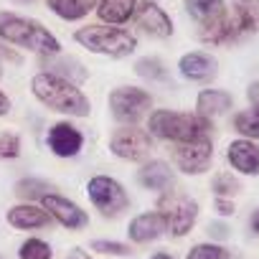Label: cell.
<instances>
[{
  "label": "cell",
  "instance_id": "cell-25",
  "mask_svg": "<svg viewBox=\"0 0 259 259\" xmlns=\"http://www.w3.org/2000/svg\"><path fill=\"white\" fill-rule=\"evenodd\" d=\"M54 191H56V188H54L49 181L36 178V176H26V178H21V181L13 186V193H16L21 201H26V203L41 201L44 196H49V193H54Z\"/></svg>",
  "mask_w": 259,
  "mask_h": 259
},
{
  "label": "cell",
  "instance_id": "cell-34",
  "mask_svg": "<svg viewBox=\"0 0 259 259\" xmlns=\"http://www.w3.org/2000/svg\"><path fill=\"white\" fill-rule=\"evenodd\" d=\"M213 211L219 219H231L236 213V203L231 198H213Z\"/></svg>",
  "mask_w": 259,
  "mask_h": 259
},
{
  "label": "cell",
  "instance_id": "cell-18",
  "mask_svg": "<svg viewBox=\"0 0 259 259\" xmlns=\"http://www.w3.org/2000/svg\"><path fill=\"white\" fill-rule=\"evenodd\" d=\"M231 109H234V94L226 92V89H213V87H208V89H201L198 97H196V112H198L201 117L211 119V122H213L216 117L231 112Z\"/></svg>",
  "mask_w": 259,
  "mask_h": 259
},
{
  "label": "cell",
  "instance_id": "cell-37",
  "mask_svg": "<svg viewBox=\"0 0 259 259\" xmlns=\"http://www.w3.org/2000/svg\"><path fill=\"white\" fill-rule=\"evenodd\" d=\"M8 112H11V97L0 89V117H6Z\"/></svg>",
  "mask_w": 259,
  "mask_h": 259
},
{
  "label": "cell",
  "instance_id": "cell-28",
  "mask_svg": "<svg viewBox=\"0 0 259 259\" xmlns=\"http://www.w3.org/2000/svg\"><path fill=\"white\" fill-rule=\"evenodd\" d=\"M211 191L216 198H234L241 193V181L234 170H219L211 178Z\"/></svg>",
  "mask_w": 259,
  "mask_h": 259
},
{
  "label": "cell",
  "instance_id": "cell-12",
  "mask_svg": "<svg viewBox=\"0 0 259 259\" xmlns=\"http://www.w3.org/2000/svg\"><path fill=\"white\" fill-rule=\"evenodd\" d=\"M133 21L150 38H170L173 31H176L173 18L165 13V8H160L158 3H153V0H138Z\"/></svg>",
  "mask_w": 259,
  "mask_h": 259
},
{
  "label": "cell",
  "instance_id": "cell-30",
  "mask_svg": "<svg viewBox=\"0 0 259 259\" xmlns=\"http://www.w3.org/2000/svg\"><path fill=\"white\" fill-rule=\"evenodd\" d=\"M89 251L102 254V256H112V259H124L133 256V246L124 241H114V239H94L89 244Z\"/></svg>",
  "mask_w": 259,
  "mask_h": 259
},
{
  "label": "cell",
  "instance_id": "cell-35",
  "mask_svg": "<svg viewBox=\"0 0 259 259\" xmlns=\"http://www.w3.org/2000/svg\"><path fill=\"white\" fill-rule=\"evenodd\" d=\"M66 259H94V256L87 249H81V246H71L69 254H66Z\"/></svg>",
  "mask_w": 259,
  "mask_h": 259
},
{
  "label": "cell",
  "instance_id": "cell-39",
  "mask_svg": "<svg viewBox=\"0 0 259 259\" xmlns=\"http://www.w3.org/2000/svg\"><path fill=\"white\" fill-rule=\"evenodd\" d=\"M150 259H176L170 251H155V254H150Z\"/></svg>",
  "mask_w": 259,
  "mask_h": 259
},
{
  "label": "cell",
  "instance_id": "cell-27",
  "mask_svg": "<svg viewBox=\"0 0 259 259\" xmlns=\"http://www.w3.org/2000/svg\"><path fill=\"white\" fill-rule=\"evenodd\" d=\"M135 74L140 76V79H145V81H168L170 79V71H168V66L163 64V59H158V56H143V59H138L135 61Z\"/></svg>",
  "mask_w": 259,
  "mask_h": 259
},
{
  "label": "cell",
  "instance_id": "cell-20",
  "mask_svg": "<svg viewBox=\"0 0 259 259\" xmlns=\"http://www.w3.org/2000/svg\"><path fill=\"white\" fill-rule=\"evenodd\" d=\"M44 69L49 74H56V76L71 81V84H84L89 79V71L74 56H44Z\"/></svg>",
  "mask_w": 259,
  "mask_h": 259
},
{
  "label": "cell",
  "instance_id": "cell-16",
  "mask_svg": "<svg viewBox=\"0 0 259 259\" xmlns=\"http://www.w3.org/2000/svg\"><path fill=\"white\" fill-rule=\"evenodd\" d=\"M138 183L153 193H168L176 186V168L160 158L145 160L138 170Z\"/></svg>",
  "mask_w": 259,
  "mask_h": 259
},
{
  "label": "cell",
  "instance_id": "cell-5",
  "mask_svg": "<svg viewBox=\"0 0 259 259\" xmlns=\"http://www.w3.org/2000/svg\"><path fill=\"white\" fill-rule=\"evenodd\" d=\"M107 107L114 122L119 124H138L153 109V94L135 84L114 87L107 97Z\"/></svg>",
  "mask_w": 259,
  "mask_h": 259
},
{
  "label": "cell",
  "instance_id": "cell-21",
  "mask_svg": "<svg viewBox=\"0 0 259 259\" xmlns=\"http://www.w3.org/2000/svg\"><path fill=\"white\" fill-rule=\"evenodd\" d=\"M138 0H97V16L107 26H122L133 21Z\"/></svg>",
  "mask_w": 259,
  "mask_h": 259
},
{
  "label": "cell",
  "instance_id": "cell-2",
  "mask_svg": "<svg viewBox=\"0 0 259 259\" xmlns=\"http://www.w3.org/2000/svg\"><path fill=\"white\" fill-rule=\"evenodd\" d=\"M145 130L155 140L181 145V143H191V140L211 135L213 122L201 117L198 112H178V109L163 107V109H153L148 114V127Z\"/></svg>",
  "mask_w": 259,
  "mask_h": 259
},
{
  "label": "cell",
  "instance_id": "cell-31",
  "mask_svg": "<svg viewBox=\"0 0 259 259\" xmlns=\"http://www.w3.org/2000/svg\"><path fill=\"white\" fill-rule=\"evenodd\" d=\"M18 259H54V246L38 236H28L18 246Z\"/></svg>",
  "mask_w": 259,
  "mask_h": 259
},
{
  "label": "cell",
  "instance_id": "cell-11",
  "mask_svg": "<svg viewBox=\"0 0 259 259\" xmlns=\"http://www.w3.org/2000/svg\"><path fill=\"white\" fill-rule=\"evenodd\" d=\"M46 145H49V150L56 158L69 160V158H76L84 150V133H81L76 124H71L69 119H61V122H56V124L49 127Z\"/></svg>",
  "mask_w": 259,
  "mask_h": 259
},
{
  "label": "cell",
  "instance_id": "cell-23",
  "mask_svg": "<svg viewBox=\"0 0 259 259\" xmlns=\"http://www.w3.org/2000/svg\"><path fill=\"white\" fill-rule=\"evenodd\" d=\"M183 6L198 26L213 23L221 16H226V0H183Z\"/></svg>",
  "mask_w": 259,
  "mask_h": 259
},
{
  "label": "cell",
  "instance_id": "cell-10",
  "mask_svg": "<svg viewBox=\"0 0 259 259\" xmlns=\"http://www.w3.org/2000/svg\"><path fill=\"white\" fill-rule=\"evenodd\" d=\"M41 206L49 211V216L59 226H64L69 231H84L89 226V213L76 201H71V198H66V196H61L56 191L49 193V196H44L41 198Z\"/></svg>",
  "mask_w": 259,
  "mask_h": 259
},
{
  "label": "cell",
  "instance_id": "cell-4",
  "mask_svg": "<svg viewBox=\"0 0 259 259\" xmlns=\"http://www.w3.org/2000/svg\"><path fill=\"white\" fill-rule=\"evenodd\" d=\"M74 41L79 46H84L92 54L99 56H109V59H124L130 54H135L138 49V38L117 26H107V23H97V26H84L74 31Z\"/></svg>",
  "mask_w": 259,
  "mask_h": 259
},
{
  "label": "cell",
  "instance_id": "cell-7",
  "mask_svg": "<svg viewBox=\"0 0 259 259\" xmlns=\"http://www.w3.org/2000/svg\"><path fill=\"white\" fill-rule=\"evenodd\" d=\"M87 196H89L92 206H94L104 219H119V216L130 208V203H133V201H130L127 188H124L117 178L104 176V173L92 176V178L87 181Z\"/></svg>",
  "mask_w": 259,
  "mask_h": 259
},
{
  "label": "cell",
  "instance_id": "cell-8",
  "mask_svg": "<svg viewBox=\"0 0 259 259\" xmlns=\"http://www.w3.org/2000/svg\"><path fill=\"white\" fill-rule=\"evenodd\" d=\"M155 150V138L138 124H119L109 135V153L124 163H145Z\"/></svg>",
  "mask_w": 259,
  "mask_h": 259
},
{
  "label": "cell",
  "instance_id": "cell-41",
  "mask_svg": "<svg viewBox=\"0 0 259 259\" xmlns=\"http://www.w3.org/2000/svg\"><path fill=\"white\" fill-rule=\"evenodd\" d=\"M0 76H3V61H0Z\"/></svg>",
  "mask_w": 259,
  "mask_h": 259
},
{
  "label": "cell",
  "instance_id": "cell-22",
  "mask_svg": "<svg viewBox=\"0 0 259 259\" xmlns=\"http://www.w3.org/2000/svg\"><path fill=\"white\" fill-rule=\"evenodd\" d=\"M231 18L241 36L259 33V0H234Z\"/></svg>",
  "mask_w": 259,
  "mask_h": 259
},
{
  "label": "cell",
  "instance_id": "cell-26",
  "mask_svg": "<svg viewBox=\"0 0 259 259\" xmlns=\"http://www.w3.org/2000/svg\"><path fill=\"white\" fill-rule=\"evenodd\" d=\"M234 130L239 138H246V140H256L259 143V104H251L249 109H241L234 114L231 119Z\"/></svg>",
  "mask_w": 259,
  "mask_h": 259
},
{
  "label": "cell",
  "instance_id": "cell-3",
  "mask_svg": "<svg viewBox=\"0 0 259 259\" xmlns=\"http://www.w3.org/2000/svg\"><path fill=\"white\" fill-rule=\"evenodd\" d=\"M0 38L6 44L28 49V51L41 54V56H59L61 54V44L49 28H44L33 18L8 13V11H0Z\"/></svg>",
  "mask_w": 259,
  "mask_h": 259
},
{
  "label": "cell",
  "instance_id": "cell-14",
  "mask_svg": "<svg viewBox=\"0 0 259 259\" xmlns=\"http://www.w3.org/2000/svg\"><path fill=\"white\" fill-rule=\"evenodd\" d=\"M165 234H168V224H165V216L158 208L143 211V213L133 216L127 224V239L133 244H153V241L163 239Z\"/></svg>",
  "mask_w": 259,
  "mask_h": 259
},
{
  "label": "cell",
  "instance_id": "cell-19",
  "mask_svg": "<svg viewBox=\"0 0 259 259\" xmlns=\"http://www.w3.org/2000/svg\"><path fill=\"white\" fill-rule=\"evenodd\" d=\"M198 38L208 46H229V44H236L239 38H244L239 33V28L234 26V18L226 13L221 16L219 21L213 23H206V26H198Z\"/></svg>",
  "mask_w": 259,
  "mask_h": 259
},
{
  "label": "cell",
  "instance_id": "cell-38",
  "mask_svg": "<svg viewBox=\"0 0 259 259\" xmlns=\"http://www.w3.org/2000/svg\"><path fill=\"white\" fill-rule=\"evenodd\" d=\"M249 226H251V231L259 236V208H256V211H254V216L249 219Z\"/></svg>",
  "mask_w": 259,
  "mask_h": 259
},
{
  "label": "cell",
  "instance_id": "cell-29",
  "mask_svg": "<svg viewBox=\"0 0 259 259\" xmlns=\"http://www.w3.org/2000/svg\"><path fill=\"white\" fill-rule=\"evenodd\" d=\"M186 259H234V254L219 241H198L186 251Z\"/></svg>",
  "mask_w": 259,
  "mask_h": 259
},
{
  "label": "cell",
  "instance_id": "cell-9",
  "mask_svg": "<svg viewBox=\"0 0 259 259\" xmlns=\"http://www.w3.org/2000/svg\"><path fill=\"white\" fill-rule=\"evenodd\" d=\"M213 165V140L211 135L173 145V168L183 176H203Z\"/></svg>",
  "mask_w": 259,
  "mask_h": 259
},
{
  "label": "cell",
  "instance_id": "cell-24",
  "mask_svg": "<svg viewBox=\"0 0 259 259\" xmlns=\"http://www.w3.org/2000/svg\"><path fill=\"white\" fill-rule=\"evenodd\" d=\"M46 3L61 21H81L97 11V0H46Z\"/></svg>",
  "mask_w": 259,
  "mask_h": 259
},
{
  "label": "cell",
  "instance_id": "cell-13",
  "mask_svg": "<svg viewBox=\"0 0 259 259\" xmlns=\"http://www.w3.org/2000/svg\"><path fill=\"white\" fill-rule=\"evenodd\" d=\"M226 163L236 176L244 178H259V143L236 138L226 145Z\"/></svg>",
  "mask_w": 259,
  "mask_h": 259
},
{
  "label": "cell",
  "instance_id": "cell-1",
  "mask_svg": "<svg viewBox=\"0 0 259 259\" xmlns=\"http://www.w3.org/2000/svg\"><path fill=\"white\" fill-rule=\"evenodd\" d=\"M31 92L51 112H59L66 117H89L92 112V102L79 89V84H71L56 74L38 71L31 79Z\"/></svg>",
  "mask_w": 259,
  "mask_h": 259
},
{
  "label": "cell",
  "instance_id": "cell-17",
  "mask_svg": "<svg viewBox=\"0 0 259 259\" xmlns=\"http://www.w3.org/2000/svg\"><path fill=\"white\" fill-rule=\"evenodd\" d=\"M6 221L8 226L18 229V231H36V229H49L54 224V219L49 216V211L44 206H36V203H16L6 211Z\"/></svg>",
  "mask_w": 259,
  "mask_h": 259
},
{
  "label": "cell",
  "instance_id": "cell-33",
  "mask_svg": "<svg viewBox=\"0 0 259 259\" xmlns=\"http://www.w3.org/2000/svg\"><path fill=\"white\" fill-rule=\"evenodd\" d=\"M206 231H208V236H211V241H224V239H229L231 236V229H229V224L224 221V219H219V221H211L208 226H206Z\"/></svg>",
  "mask_w": 259,
  "mask_h": 259
},
{
  "label": "cell",
  "instance_id": "cell-15",
  "mask_svg": "<svg viewBox=\"0 0 259 259\" xmlns=\"http://www.w3.org/2000/svg\"><path fill=\"white\" fill-rule=\"evenodd\" d=\"M178 74L186 81L208 84L219 74V61H216V56H211L206 51H188L178 59Z\"/></svg>",
  "mask_w": 259,
  "mask_h": 259
},
{
  "label": "cell",
  "instance_id": "cell-32",
  "mask_svg": "<svg viewBox=\"0 0 259 259\" xmlns=\"http://www.w3.org/2000/svg\"><path fill=\"white\" fill-rule=\"evenodd\" d=\"M23 145L16 133H0V160H16Z\"/></svg>",
  "mask_w": 259,
  "mask_h": 259
},
{
  "label": "cell",
  "instance_id": "cell-40",
  "mask_svg": "<svg viewBox=\"0 0 259 259\" xmlns=\"http://www.w3.org/2000/svg\"><path fill=\"white\" fill-rule=\"evenodd\" d=\"M16 3H33V0H16Z\"/></svg>",
  "mask_w": 259,
  "mask_h": 259
},
{
  "label": "cell",
  "instance_id": "cell-6",
  "mask_svg": "<svg viewBox=\"0 0 259 259\" xmlns=\"http://www.w3.org/2000/svg\"><path fill=\"white\" fill-rule=\"evenodd\" d=\"M158 211L165 216L168 234L176 236V239H183L186 234L193 231V226H196V221H198V213H201V206H198V201L191 198L188 193L168 191V193H160V198H158Z\"/></svg>",
  "mask_w": 259,
  "mask_h": 259
},
{
  "label": "cell",
  "instance_id": "cell-36",
  "mask_svg": "<svg viewBox=\"0 0 259 259\" xmlns=\"http://www.w3.org/2000/svg\"><path fill=\"white\" fill-rule=\"evenodd\" d=\"M246 99H249L251 104H259V81H251V84L246 87Z\"/></svg>",
  "mask_w": 259,
  "mask_h": 259
}]
</instances>
